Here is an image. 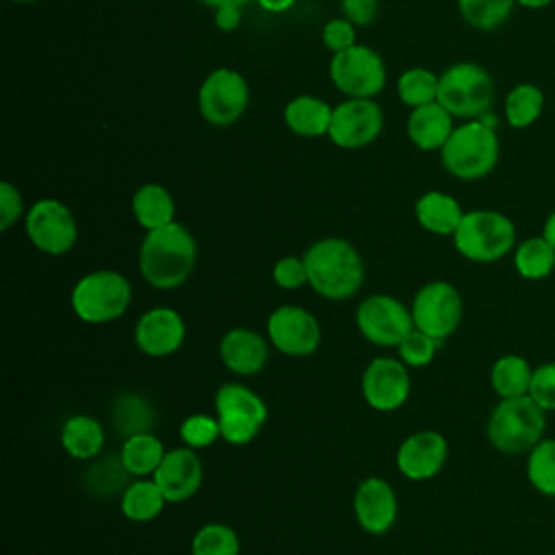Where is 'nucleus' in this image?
Listing matches in <instances>:
<instances>
[{"label": "nucleus", "mask_w": 555, "mask_h": 555, "mask_svg": "<svg viewBox=\"0 0 555 555\" xmlns=\"http://www.w3.org/2000/svg\"><path fill=\"white\" fill-rule=\"evenodd\" d=\"M215 416L221 438L234 447L249 444L267 423V403L251 388L230 382L215 392Z\"/></svg>", "instance_id": "8"}, {"label": "nucleus", "mask_w": 555, "mask_h": 555, "mask_svg": "<svg viewBox=\"0 0 555 555\" xmlns=\"http://www.w3.org/2000/svg\"><path fill=\"white\" fill-rule=\"evenodd\" d=\"M340 9L345 20H349L353 26H366L377 15V0H343Z\"/></svg>", "instance_id": "43"}, {"label": "nucleus", "mask_w": 555, "mask_h": 555, "mask_svg": "<svg viewBox=\"0 0 555 555\" xmlns=\"http://www.w3.org/2000/svg\"><path fill=\"white\" fill-rule=\"evenodd\" d=\"M358 332L377 347H399L414 330L412 312L392 295H369L356 308Z\"/></svg>", "instance_id": "11"}, {"label": "nucleus", "mask_w": 555, "mask_h": 555, "mask_svg": "<svg viewBox=\"0 0 555 555\" xmlns=\"http://www.w3.org/2000/svg\"><path fill=\"white\" fill-rule=\"evenodd\" d=\"M529 483L546 496H555V438H542L527 460Z\"/></svg>", "instance_id": "33"}, {"label": "nucleus", "mask_w": 555, "mask_h": 555, "mask_svg": "<svg viewBox=\"0 0 555 555\" xmlns=\"http://www.w3.org/2000/svg\"><path fill=\"white\" fill-rule=\"evenodd\" d=\"M453 117H481L494 102V82L477 63H455L438 76V98Z\"/></svg>", "instance_id": "7"}, {"label": "nucleus", "mask_w": 555, "mask_h": 555, "mask_svg": "<svg viewBox=\"0 0 555 555\" xmlns=\"http://www.w3.org/2000/svg\"><path fill=\"white\" fill-rule=\"evenodd\" d=\"M217 438H221V427L217 416L191 414L180 425V440L184 442V447H191L195 451L210 447Z\"/></svg>", "instance_id": "38"}, {"label": "nucleus", "mask_w": 555, "mask_h": 555, "mask_svg": "<svg viewBox=\"0 0 555 555\" xmlns=\"http://www.w3.org/2000/svg\"><path fill=\"white\" fill-rule=\"evenodd\" d=\"M186 336V325L173 308H152L141 314L134 325V343L150 358L176 353Z\"/></svg>", "instance_id": "18"}, {"label": "nucleus", "mask_w": 555, "mask_h": 555, "mask_svg": "<svg viewBox=\"0 0 555 555\" xmlns=\"http://www.w3.org/2000/svg\"><path fill=\"white\" fill-rule=\"evenodd\" d=\"M132 215L145 232L163 228L173 221L176 215V202L171 193L156 182L143 184L132 195Z\"/></svg>", "instance_id": "24"}, {"label": "nucleus", "mask_w": 555, "mask_h": 555, "mask_svg": "<svg viewBox=\"0 0 555 555\" xmlns=\"http://www.w3.org/2000/svg\"><path fill=\"white\" fill-rule=\"evenodd\" d=\"M204 468L195 449L178 447L165 453L160 466L152 479L163 490L167 503H184L197 494L202 486Z\"/></svg>", "instance_id": "20"}, {"label": "nucleus", "mask_w": 555, "mask_h": 555, "mask_svg": "<svg viewBox=\"0 0 555 555\" xmlns=\"http://www.w3.org/2000/svg\"><path fill=\"white\" fill-rule=\"evenodd\" d=\"M241 540L236 531L223 522L199 527L191 540V555H238Z\"/></svg>", "instance_id": "32"}, {"label": "nucleus", "mask_w": 555, "mask_h": 555, "mask_svg": "<svg viewBox=\"0 0 555 555\" xmlns=\"http://www.w3.org/2000/svg\"><path fill=\"white\" fill-rule=\"evenodd\" d=\"M304 262L308 284L325 299L343 301L362 288L364 262L347 238L327 236L312 243L304 254Z\"/></svg>", "instance_id": "2"}, {"label": "nucleus", "mask_w": 555, "mask_h": 555, "mask_svg": "<svg viewBox=\"0 0 555 555\" xmlns=\"http://www.w3.org/2000/svg\"><path fill=\"white\" fill-rule=\"evenodd\" d=\"M414 215L423 230L438 236H453L464 210L455 197L442 191H427L416 199Z\"/></svg>", "instance_id": "23"}, {"label": "nucleus", "mask_w": 555, "mask_h": 555, "mask_svg": "<svg viewBox=\"0 0 555 555\" xmlns=\"http://www.w3.org/2000/svg\"><path fill=\"white\" fill-rule=\"evenodd\" d=\"M546 429V412L529 397L501 399L486 423L488 442L507 455L529 453Z\"/></svg>", "instance_id": "3"}, {"label": "nucleus", "mask_w": 555, "mask_h": 555, "mask_svg": "<svg viewBox=\"0 0 555 555\" xmlns=\"http://www.w3.org/2000/svg\"><path fill=\"white\" fill-rule=\"evenodd\" d=\"M264 11H271V13H282L286 9H291L295 4V0H256Z\"/></svg>", "instance_id": "45"}, {"label": "nucleus", "mask_w": 555, "mask_h": 555, "mask_svg": "<svg viewBox=\"0 0 555 555\" xmlns=\"http://www.w3.org/2000/svg\"><path fill=\"white\" fill-rule=\"evenodd\" d=\"M132 301V286L126 275L113 269H95L82 275L69 295L74 314L91 325L119 319Z\"/></svg>", "instance_id": "4"}, {"label": "nucleus", "mask_w": 555, "mask_h": 555, "mask_svg": "<svg viewBox=\"0 0 555 555\" xmlns=\"http://www.w3.org/2000/svg\"><path fill=\"white\" fill-rule=\"evenodd\" d=\"M13 2H20V4H26V2H35V0H13Z\"/></svg>", "instance_id": "49"}, {"label": "nucleus", "mask_w": 555, "mask_h": 555, "mask_svg": "<svg viewBox=\"0 0 555 555\" xmlns=\"http://www.w3.org/2000/svg\"><path fill=\"white\" fill-rule=\"evenodd\" d=\"M165 453L167 451L163 449V442L154 434L141 431V434H132L124 440L119 462L128 470V475L147 477V475L156 473Z\"/></svg>", "instance_id": "27"}, {"label": "nucleus", "mask_w": 555, "mask_h": 555, "mask_svg": "<svg viewBox=\"0 0 555 555\" xmlns=\"http://www.w3.org/2000/svg\"><path fill=\"white\" fill-rule=\"evenodd\" d=\"M219 358L230 373L251 377L264 369L269 360V345L258 332L249 327H234L221 336Z\"/></svg>", "instance_id": "21"}, {"label": "nucleus", "mask_w": 555, "mask_h": 555, "mask_svg": "<svg viewBox=\"0 0 555 555\" xmlns=\"http://www.w3.org/2000/svg\"><path fill=\"white\" fill-rule=\"evenodd\" d=\"M451 132L453 115L438 100L412 108L408 117V137L418 150H442Z\"/></svg>", "instance_id": "22"}, {"label": "nucleus", "mask_w": 555, "mask_h": 555, "mask_svg": "<svg viewBox=\"0 0 555 555\" xmlns=\"http://www.w3.org/2000/svg\"><path fill=\"white\" fill-rule=\"evenodd\" d=\"M544 108V93L529 82L516 85L505 98V119L512 128H529Z\"/></svg>", "instance_id": "31"}, {"label": "nucleus", "mask_w": 555, "mask_h": 555, "mask_svg": "<svg viewBox=\"0 0 555 555\" xmlns=\"http://www.w3.org/2000/svg\"><path fill=\"white\" fill-rule=\"evenodd\" d=\"M533 366L518 353H505L490 369V386L501 399L529 395Z\"/></svg>", "instance_id": "28"}, {"label": "nucleus", "mask_w": 555, "mask_h": 555, "mask_svg": "<svg viewBox=\"0 0 555 555\" xmlns=\"http://www.w3.org/2000/svg\"><path fill=\"white\" fill-rule=\"evenodd\" d=\"M449 457L447 438L434 429L410 434L397 449V468L410 481L436 477Z\"/></svg>", "instance_id": "17"}, {"label": "nucleus", "mask_w": 555, "mask_h": 555, "mask_svg": "<svg viewBox=\"0 0 555 555\" xmlns=\"http://www.w3.org/2000/svg\"><path fill=\"white\" fill-rule=\"evenodd\" d=\"M271 345L291 358H308L321 345V327L312 312L301 306H280L267 319Z\"/></svg>", "instance_id": "15"}, {"label": "nucleus", "mask_w": 555, "mask_h": 555, "mask_svg": "<svg viewBox=\"0 0 555 555\" xmlns=\"http://www.w3.org/2000/svg\"><path fill=\"white\" fill-rule=\"evenodd\" d=\"M453 245L460 256L473 262H496L516 247V225L499 210H470L464 212Z\"/></svg>", "instance_id": "5"}, {"label": "nucleus", "mask_w": 555, "mask_h": 555, "mask_svg": "<svg viewBox=\"0 0 555 555\" xmlns=\"http://www.w3.org/2000/svg\"><path fill=\"white\" fill-rule=\"evenodd\" d=\"M514 269L520 278L538 282L553 273L555 249L544 236L525 238L514 247Z\"/></svg>", "instance_id": "30"}, {"label": "nucleus", "mask_w": 555, "mask_h": 555, "mask_svg": "<svg viewBox=\"0 0 555 555\" xmlns=\"http://www.w3.org/2000/svg\"><path fill=\"white\" fill-rule=\"evenodd\" d=\"M152 421H154L152 408L145 403L143 397L124 395V397H119L117 405L113 408V423H115V429L121 431L126 438L132 436V434L150 431Z\"/></svg>", "instance_id": "36"}, {"label": "nucleus", "mask_w": 555, "mask_h": 555, "mask_svg": "<svg viewBox=\"0 0 555 555\" xmlns=\"http://www.w3.org/2000/svg\"><path fill=\"white\" fill-rule=\"evenodd\" d=\"M399 503L392 486L382 477H366L353 492V514L358 525L371 533L382 535L392 529Z\"/></svg>", "instance_id": "19"}, {"label": "nucleus", "mask_w": 555, "mask_h": 555, "mask_svg": "<svg viewBox=\"0 0 555 555\" xmlns=\"http://www.w3.org/2000/svg\"><path fill=\"white\" fill-rule=\"evenodd\" d=\"M440 160L453 178H486L499 160V139L494 128L486 126L479 119L453 128L451 137L440 150Z\"/></svg>", "instance_id": "6"}, {"label": "nucleus", "mask_w": 555, "mask_h": 555, "mask_svg": "<svg viewBox=\"0 0 555 555\" xmlns=\"http://www.w3.org/2000/svg\"><path fill=\"white\" fill-rule=\"evenodd\" d=\"M397 93L410 108L436 102L438 76L425 67H410L397 80Z\"/></svg>", "instance_id": "34"}, {"label": "nucleus", "mask_w": 555, "mask_h": 555, "mask_svg": "<svg viewBox=\"0 0 555 555\" xmlns=\"http://www.w3.org/2000/svg\"><path fill=\"white\" fill-rule=\"evenodd\" d=\"M330 119L332 108L314 95H297L284 106V121L299 137L327 134Z\"/></svg>", "instance_id": "25"}, {"label": "nucleus", "mask_w": 555, "mask_h": 555, "mask_svg": "<svg viewBox=\"0 0 555 555\" xmlns=\"http://www.w3.org/2000/svg\"><path fill=\"white\" fill-rule=\"evenodd\" d=\"M249 102L247 80L228 67L210 72L197 93L202 117L212 126H232L241 119Z\"/></svg>", "instance_id": "12"}, {"label": "nucleus", "mask_w": 555, "mask_h": 555, "mask_svg": "<svg viewBox=\"0 0 555 555\" xmlns=\"http://www.w3.org/2000/svg\"><path fill=\"white\" fill-rule=\"evenodd\" d=\"M215 24L219 30H234L241 24V7L238 4H221L215 9Z\"/></svg>", "instance_id": "44"}, {"label": "nucleus", "mask_w": 555, "mask_h": 555, "mask_svg": "<svg viewBox=\"0 0 555 555\" xmlns=\"http://www.w3.org/2000/svg\"><path fill=\"white\" fill-rule=\"evenodd\" d=\"M28 241L48 256L67 254L78 238V225L72 210L59 199H39L26 212Z\"/></svg>", "instance_id": "13"}, {"label": "nucleus", "mask_w": 555, "mask_h": 555, "mask_svg": "<svg viewBox=\"0 0 555 555\" xmlns=\"http://www.w3.org/2000/svg\"><path fill=\"white\" fill-rule=\"evenodd\" d=\"M330 78L336 89L349 98H373L386 85V67L375 50L356 43L334 52L330 61Z\"/></svg>", "instance_id": "10"}, {"label": "nucleus", "mask_w": 555, "mask_h": 555, "mask_svg": "<svg viewBox=\"0 0 555 555\" xmlns=\"http://www.w3.org/2000/svg\"><path fill=\"white\" fill-rule=\"evenodd\" d=\"M61 444L67 455L76 460H91L104 447V427L98 418L87 414L69 416L61 429Z\"/></svg>", "instance_id": "26"}, {"label": "nucleus", "mask_w": 555, "mask_h": 555, "mask_svg": "<svg viewBox=\"0 0 555 555\" xmlns=\"http://www.w3.org/2000/svg\"><path fill=\"white\" fill-rule=\"evenodd\" d=\"M204 4H208V7H212V9H217V7H221V4H238V7H245L249 0H202Z\"/></svg>", "instance_id": "47"}, {"label": "nucleus", "mask_w": 555, "mask_h": 555, "mask_svg": "<svg viewBox=\"0 0 555 555\" xmlns=\"http://www.w3.org/2000/svg\"><path fill=\"white\" fill-rule=\"evenodd\" d=\"M438 345H440V340H436L434 336H429V334H425V332L414 327L397 347L399 360L405 366H414V369L427 366L436 358Z\"/></svg>", "instance_id": "37"}, {"label": "nucleus", "mask_w": 555, "mask_h": 555, "mask_svg": "<svg viewBox=\"0 0 555 555\" xmlns=\"http://www.w3.org/2000/svg\"><path fill=\"white\" fill-rule=\"evenodd\" d=\"M195 260L197 243L193 234L178 221L150 230L139 247L141 275L158 291L182 286L191 278Z\"/></svg>", "instance_id": "1"}, {"label": "nucleus", "mask_w": 555, "mask_h": 555, "mask_svg": "<svg viewBox=\"0 0 555 555\" xmlns=\"http://www.w3.org/2000/svg\"><path fill=\"white\" fill-rule=\"evenodd\" d=\"M542 236L553 245V249H555V210L546 217V221H544V228H542Z\"/></svg>", "instance_id": "46"}, {"label": "nucleus", "mask_w": 555, "mask_h": 555, "mask_svg": "<svg viewBox=\"0 0 555 555\" xmlns=\"http://www.w3.org/2000/svg\"><path fill=\"white\" fill-rule=\"evenodd\" d=\"M273 282L284 291H297L308 284V269L304 256H284L273 264Z\"/></svg>", "instance_id": "40"}, {"label": "nucleus", "mask_w": 555, "mask_h": 555, "mask_svg": "<svg viewBox=\"0 0 555 555\" xmlns=\"http://www.w3.org/2000/svg\"><path fill=\"white\" fill-rule=\"evenodd\" d=\"M321 37L325 48H330L332 52H340L356 46V28L349 20H330L323 26Z\"/></svg>", "instance_id": "41"}, {"label": "nucleus", "mask_w": 555, "mask_h": 555, "mask_svg": "<svg viewBox=\"0 0 555 555\" xmlns=\"http://www.w3.org/2000/svg\"><path fill=\"white\" fill-rule=\"evenodd\" d=\"M167 499L154 479H137L121 492V514L134 522L154 520Z\"/></svg>", "instance_id": "29"}, {"label": "nucleus", "mask_w": 555, "mask_h": 555, "mask_svg": "<svg viewBox=\"0 0 555 555\" xmlns=\"http://www.w3.org/2000/svg\"><path fill=\"white\" fill-rule=\"evenodd\" d=\"M516 2L527 9H542V7H548L553 0H516Z\"/></svg>", "instance_id": "48"}, {"label": "nucleus", "mask_w": 555, "mask_h": 555, "mask_svg": "<svg viewBox=\"0 0 555 555\" xmlns=\"http://www.w3.org/2000/svg\"><path fill=\"white\" fill-rule=\"evenodd\" d=\"M514 2L516 0H457V7L470 26L479 30H492L509 17Z\"/></svg>", "instance_id": "35"}, {"label": "nucleus", "mask_w": 555, "mask_h": 555, "mask_svg": "<svg viewBox=\"0 0 555 555\" xmlns=\"http://www.w3.org/2000/svg\"><path fill=\"white\" fill-rule=\"evenodd\" d=\"M410 373L399 358L379 356L362 373V397L377 412H395L410 397Z\"/></svg>", "instance_id": "16"}, {"label": "nucleus", "mask_w": 555, "mask_h": 555, "mask_svg": "<svg viewBox=\"0 0 555 555\" xmlns=\"http://www.w3.org/2000/svg\"><path fill=\"white\" fill-rule=\"evenodd\" d=\"M529 397L544 412H555V362H544L533 369Z\"/></svg>", "instance_id": "39"}, {"label": "nucleus", "mask_w": 555, "mask_h": 555, "mask_svg": "<svg viewBox=\"0 0 555 555\" xmlns=\"http://www.w3.org/2000/svg\"><path fill=\"white\" fill-rule=\"evenodd\" d=\"M410 312L416 330L442 343L460 327L464 304L460 291L451 282L434 280L416 291Z\"/></svg>", "instance_id": "9"}, {"label": "nucleus", "mask_w": 555, "mask_h": 555, "mask_svg": "<svg viewBox=\"0 0 555 555\" xmlns=\"http://www.w3.org/2000/svg\"><path fill=\"white\" fill-rule=\"evenodd\" d=\"M22 195L11 182H0V230H9L22 217Z\"/></svg>", "instance_id": "42"}, {"label": "nucleus", "mask_w": 555, "mask_h": 555, "mask_svg": "<svg viewBox=\"0 0 555 555\" xmlns=\"http://www.w3.org/2000/svg\"><path fill=\"white\" fill-rule=\"evenodd\" d=\"M384 128V113L371 98H349L332 108L327 137L334 145L358 150L373 143Z\"/></svg>", "instance_id": "14"}]
</instances>
